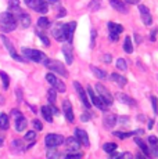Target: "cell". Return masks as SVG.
<instances>
[{"label":"cell","mask_w":158,"mask_h":159,"mask_svg":"<svg viewBox=\"0 0 158 159\" xmlns=\"http://www.w3.org/2000/svg\"><path fill=\"white\" fill-rule=\"evenodd\" d=\"M121 119V122H122V123H126V122H129L128 120V118H125V116H123V118H119Z\"/></svg>","instance_id":"680465c9"},{"label":"cell","mask_w":158,"mask_h":159,"mask_svg":"<svg viewBox=\"0 0 158 159\" xmlns=\"http://www.w3.org/2000/svg\"><path fill=\"white\" fill-rule=\"evenodd\" d=\"M139 11H140V15H142V20H143V24L147 26H150L153 24V17H151L150 11L148 8L146 7L144 4H139Z\"/></svg>","instance_id":"4fadbf2b"},{"label":"cell","mask_w":158,"mask_h":159,"mask_svg":"<svg viewBox=\"0 0 158 159\" xmlns=\"http://www.w3.org/2000/svg\"><path fill=\"white\" fill-rule=\"evenodd\" d=\"M29 7H31L32 10L40 13V14H46L49 11V3L46 0H32Z\"/></svg>","instance_id":"52a82bcc"},{"label":"cell","mask_w":158,"mask_h":159,"mask_svg":"<svg viewBox=\"0 0 158 159\" xmlns=\"http://www.w3.org/2000/svg\"><path fill=\"white\" fill-rule=\"evenodd\" d=\"M148 144L150 145H154V144H158V140L156 136H150L148 137Z\"/></svg>","instance_id":"681fc988"},{"label":"cell","mask_w":158,"mask_h":159,"mask_svg":"<svg viewBox=\"0 0 158 159\" xmlns=\"http://www.w3.org/2000/svg\"><path fill=\"white\" fill-rule=\"evenodd\" d=\"M125 2H128L129 4H139V3H140V0H125Z\"/></svg>","instance_id":"11a10c76"},{"label":"cell","mask_w":158,"mask_h":159,"mask_svg":"<svg viewBox=\"0 0 158 159\" xmlns=\"http://www.w3.org/2000/svg\"><path fill=\"white\" fill-rule=\"evenodd\" d=\"M157 30H158V29L156 28V29L153 30V33H151V42H154V40H156V33H157Z\"/></svg>","instance_id":"9f6ffc18"},{"label":"cell","mask_w":158,"mask_h":159,"mask_svg":"<svg viewBox=\"0 0 158 159\" xmlns=\"http://www.w3.org/2000/svg\"><path fill=\"white\" fill-rule=\"evenodd\" d=\"M118 38H119V35H117V33H111L110 32V40L111 42H117Z\"/></svg>","instance_id":"f907efd6"},{"label":"cell","mask_w":158,"mask_h":159,"mask_svg":"<svg viewBox=\"0 0 158 159\" xmlns=\"http://www.w3.org/2000/svg\"><path fill=\"white\" fill-rule=\"evenodd\" d=\"M47 159H56L57 157H58V151H56V149H50V151L47 152Z\"/></svg>","instance_id":"60d3db41"},{"label":"cell","mask_w":158,"mask_h":159,"mask_svg":"<svg viewBox=\"0 0 158 159\" xmlns=\"http://www.w3.org/2000/svg\"><path fill=\"white\" fill-rule=\"evenodd\" d=\"M51 35L54 36V39L58 42H64L63 39V24L56 22L53 26H51Z\"/></svg>","instance_id":"e0dca14e"},{"label":"cell","mask_w":158,"mask_h":159,"mask_svg":"<svg viewBox=\"0 0 158 159\" xmlns=\"http://www.w3.org/2000/svg\"><path fill=\"white\" fill-rule=\"evenodd\" d=\"M119 155H121V154H115V155H112L110 159H118V158H119Z\"/></svg>","instance_id":"91938a15"},{"label":"cell","mask_w":158,"mask_h":159,"mask_svg":"<svg viewBox=\"0 0 158 159\" xmlns=\"http://www.w3.org/2000/svg\"><path fill=\"white\" fill-rule=\"evenodd\" d=\"M33 129H35V130H39V131H40L42 129H43V125H42L40 123V122H39L38 120V119H35V120H33Z\"/></svg>","instance_id":"f6af8a7d"},{"label":"cell","mask_w":158,"mask_h":159,"mask_svg":"<svg viewBox=\"0 0 158 159\" xmlns=\"http://www.w3.org/2000/svg\"><path fill=\"white\" fill-rule=\"evenodd\" d=\"M24 139H25L26 141H33V140L36 139V131H33V130L28 131V133L25 134V137H24Z\"/></svg>","instance_id":"74e56055"},{"label":"cell","mask_w":158,"mask_h":159,"mask_svg":"<svg viewBox=\"0 0 158 159\" xmlns=\"http://www.w3.org/2000/svg\"><path fill=\"white\" fill-rule=\"evenodd\" d=\"M0 147H3V139L0 137Z\"/></svg>","instance_id":"be15d7a7"},{"label":"cell","mask_w":158,"mask_h":159,"mask_svg":"<svg viewBox=\"0 0 158 159\" xmlns=\"http://www.w3.org/2000/svg\"><path fill=\"white\" fill-rule=\"evenodd\" d=\"M63 53H64V57H65L67 64H72L74 57H72V50H71V47H69V44L63 46Z\"/></svg>","instance_id":"7402d4cb"},{"label":"cell","mask_w":158,"mask_h":159,"mask_svg":"<svg viewBox=\"0 0 158 159\" xmlns=\"http://www.w3.org/2000/svg\"><path fill=\"white\" fill-rule=\"evenodd\" d=\"M137 159H143V158L142 157H137Z\"/></svg>","instance_id":"e7e4bbea"},{"label":"cell","mask_w":158,"mask_h":159,"mask_svg":"<svg viewBox=\"0 0 158 159\" xmlns=\"http://www.w3.org/2000/svg\"><path fill=\"white\" fill-rule=\"evenodd\" d=\"M24 2H25V3H26V4H28V6H29V4H31V2H32V0H24Z\"/></svg>","instance_id":"6125c7cd"},{"label":"cell","mask_w":158,"mask_h":159,"mask_svg":"<svg viewBox=\"0 0 158 159\" xmlns=\"http://www.w3.org/2000/svg\"><path fill=\"white\" fill-rule=\"evenodd\" d=\"M74 86H75V90H77V93H78V96H79V100H81V102L85 105V108H90L89 100H87L86 91L83 90V87L79 84V82H74Z\"/></svg>","instance_id":"30bf717a"},{"label":"cell","mask_w":158,"mask_h":159,"mask_svg":"<svg viewBox=\"0 0 158 159\" xmlns=\"http://www.w3.org/2000/svg\"><path fill=\"white\" fill-rule=\"evenodd\" d=\"M135 143L137 144L139 147H140V149H142V152L144 155H150V149H148V147H147V144H146L144 141H143L142 139H135Z\"/></svg>","instance_id":"4316f807"},{"label":"cell","mask_w":158,"mask_h":159,"mask_svg":"<svg viewBox=\"0 0 158 159\" xmlns=\"http://www.w3.org/2000/svg\"><path fill=\"white\" fill-rule=\"evenodd\" d=\"M38 36L40 38V40L43 42L44 46H50V42H49V38H47V36H44L43 33H40V32H38Z\"/></svg>","instance_id":"7bdbcfd3"},{"label":"cell","mask_w":158,"mask_h":159,"mask_svg":"<svg viewBox=\"0 0 158 159\" xmlns=\"http://www.w3.org/2000/svg\"><path fill=\"white\" fill-rule=\"evenodd\" d=\"M18 20H20L22 28H28V26L31 25V17H29L26 13H24V11L18 13Z\"/></svg>","instance_id":"44dd1931"},{"label":"cell","mask_w":158,"mask_h":159,"mask_svg":"<svg viewBox=\"0 0 158 159\" xmlns=\"http://www.w3.org/2000/svg\"><path fill=\"white\" fill-rule=\"evenodd\" d=\"M17 28V20L11 11H4L0 14V30L4 33L13 32Z\"/></svg>","instance_id":"6da1fadb"},{"label":"cell","mask_w":158,"mask_h":159,"mask_svg":"<svg viewBox=\"0 0 158 159\" xmlns=\"http://www.w3.org/2000/svg\"><path fill=\"white\" fill-rule=\"evenodd\" d=\"M0 78H2V80H3V87L7 90L8 86H10V79H8V75L6 72H0Z\"/></svg>","instance_id":"d6a6232c"},{"label":"cell","mask_w":158,"mask_h":159,"mask_svg":"<svg viewBox=\"0 0 158 159\" xmlns=\"http://www.w3.org/2000/svg\"><path fill=\"white\" fill-rule=\"evenodd\" d=\"M13 148H17L18 152L24 151V147H22V144H21V140H14L13 141Z\"/></svg>","instance_id":"ab89813d"},{"label":"cell","mask_w":158,"mask_h":159,"mask_svg":"<svg viewBox=\"0 0 158 159\" xmlns=\"http://www.w3.org/2000/svg\"><path fill=\"white\" fill-rule=\"evenodd\" d=\"M56 79H57V78L53 75V73H47V75H46V80L49 82V83H50V86H53V84L56 83Z\"/></svg>","instance_id":"b9f144b4"},{"label":"cell","mask_w":158,"mask_h":159,"mask_svg":"<svg viewBox=\"0 0 158 159\" xmlns=\"http://www.w3.org/2000/svg\"><path fill=\"white\" fill-rule=\"evenodd\" d=\"M150 100H151V104H153V111H154V114H158V100H157V97L151 96Z\"/></svg>","instance_id":"f35d334b"},{"label":"cell","mask_w":158,"mask_h":159,"mask_svg":"<svg viewBox=\"0 0 158 159\" xmlns=\"http://www.w3.org/2000/svg\"><path fill=\"white\" fill-rule=\"evenodd\" d=\"M108 30L111 33H117V35H121L123 32V26L121 24H115V22H108Z\"/></svg>","instance_id":"603a6c76"},{"label":"cell","mask_w":158,"mask_h":159,"mask_svg":"<svg viewBox=\"0 0 158 159\" xmlns=\"http://www.w3.org/2000/svg\"><path fill=\"white\" fill-rule=\"evenodd\" d=\"M147 126H148V129H151V127L154 126V120H153V119H150V122L147 123Z\"/></svg>","instance_id":"6f0895ef"},{"label":"cell","mask_w":158,"mask_h":159,"mask_svg":"<svg viewBox=\"0 0 158 159\" xmlns=\"http://www.w3.org/2000/svg\"><path fill=\"white\" fill-rule=\"evenodd\" d=\"M77 28V22L72 21V22H67L63 25V39L64 42H68L71 43L72 38H74V30Z\"/></svg>","instance_id":"5b68a950"},{"label":"cell","mask_w":158,"mask_h":159,"mask_svg":"<svg viewBox=\"0 0 158 159\" xmlns=\"http://www.w3.org/2000/svg\"><path fill=\"white\" fill-rule=\"evenodd\" d=\"M63 111H64V115H65V119L72 123L75 119H74V112H72V105L68 100H65V101L63 102Z\"/></svg>","instance_id":"2e32d148"},{"label":"cell","mask_w":158,"mask_h":159,"mask_svg":"<svg viewBox=\"0 0 158 159\" xmlns=\"http://www.w3.org/2000/svg\"><path fill=\"white\" fill-rule=\"evenodd\" d=\"M103 149H104L107 154H111V152H114L115 149H117V144H115V143H107V144H104Z\"/></svg>","instance_id":"e575fe53"},{"label":"cell","mask_w":158,"mask_h":159,"mask_svg":"<svg viewBox=\"0 0 158 159\" xmlns=\"http://www.w3.org/2000/svg\"><path fill=\"white\" fill-rule=\"evenodd\" d=\"M64 159H82V154H75V152H72V154L65 155Z\"/></svg>","instance_id":"ee69618b"},{"label":"cell","mask_w":158,"mask_h":159,"mask_svg":"<svg viewBox=\"0 0 158 159\" xmlns=\"http://www.w3.org/2000/svg\"><path fill=\"white\" fill-rule=\"evenodd\" d=\"M75 137H77V140L81 144H83L85 147H89L90 145V141H89V136H87V133L85 130L82 129H75Z\"/></svg>","instance_id":"9a60e30c"},{"label":"cell","mask_w":158,"mask_h":159,"mask_svg":"<svg viewBox=\"0 0 158 159\" xmlns=\"http://www.w3.org/2000/svg\"><path fill=\"white\" fill-rule=\"evenodd\" d=\"M96 29H92V33H90V47H95V40H96Z\"/></svg>","instance_id":"bcb514c9"},{"label":"cell","mask_w":158,"mask_h":159,"mask_svg":"<svg viewBox=\"0 0 158 159\" xmlns=\"http://www.w3.org/2000/svg\"><path fill=\"white\" fill-rule=\"evenodd\" d=\"M53 89L54 90H57V91H60V93H64V91L67 90L65 84H64L61 80H58V79H56V83L53 84Z\"/></svg>","instance_id":"1f68e13d"},{"label":"cell","mask_w":158,"mask_h":159,"mask_svg":"<svg viewBox=\"0 0 158 159\" xmlns=\"http://www.w3.org/2000/svg\"><path fill=\"white\" fill-rule=\"evenodd\" d=\"M87 94H89L90 101L93 102V105H95L96 108H99V109H101V111H104V109H105V105L103 104V101L100 100V97L95 93V90H93L92 87H87Z\"/></svg>","instance_id":"8fae6325"},{"label":"cell","mask_w":158,"mask_h":159,"mask_svg":"<svg viewBox=\"0 0 158 159\" xmlns=\"http://www.w3.org/2000/svg\"><path fill=\"white\" fill-rule=\"evenodd\" d=\"M123 50H125V53H128V54L133 53V44H132V39H130L129 36H126V38H125V42H123Z\"/></svg>","instance_id":"83f0119b"},{"label":"cell","mask_w":158,"mask_h":159,"mask_svg":"<svg viewBox=\"0 0 158 159\" xmlns=\"http://www.w3.org/2000/svg\"><path fill=\"white\" fill-rule=\"evenodd\" d=\"M8 8H10V11H16V13H21V8H20V0H8Z\"/></svg>","instance_id":"f1b7e54d"},{"label":"cell","mask_w":158,"mask_h":159,"mask_svg":"<svg viewBox=\"0 0 158 159\" xmlns=\"http://www.w3.org/2000/svg\"><path fill=\"white\" fill-rule=\"evenodd\" d=\"M8 126H10L8 116L6 114H0V129H2V130H7Z\"/></svg>","instance_id":"484cf974"},{"label":"cell","mask_w":158,"mask_h":159,"mask_svg":"<svg viewBox=\"0 0 158 159\" xmlns=\"http://www.w3.org/2000/svg\"><path fill=\"white\" fill-rule=\"evenodd\" d=\"M13 115L16 116V130L17 131H24L26 129V125H28L25 116L21 114L20 111H13Z\"/></svg>","instance_id":"9c48e42d"},{"label":"cell","mask_w":158,"mask_h":159,"mask_svg":"<svg viewBox=\"0 0 158 159\" xmlns=\"http://www.w3.org/2000/svg\"><path fill=\"white\" fill-rule=\"evenodd\" d=\"M110 4L114 10L119 11V13H122V14H128V8H126L125 3H122L121 0H110Z\"/></svg>","instance_id":"ffe728a7"},{"label":"cell","mask_w":158,"mask_h":159,"mask_svg":"<svg viewBox=\"0 0 158 159\" xmlns=\"http://www.w3.org/2000/svg\"><path fill=\"white\" fill-rule=\"evenodd\" d=\"M42 115H43V118L46 119L47 122H53V114H51V109L49 105L42 107Z\"/></svg>","instance_id":"d4e9b609"},{"label":"cell","mask_w":158,"mask_h":159,"mask_svg":"<svg viewBox=\"0 0 158 159\" xmlns=\"http://www.w3.org/2000/svg\"><path fill=\"white\" fill-rule=\"evenodd\" d=\"M57 2H58V0H49V3H50V4H56Z\"/></svg>","instance_id":"94428289"},{"label":"cell","mask_w":158,"mask_h":159,"mask_svg":"<svg viewBox=\"0 0 158 159\" xmlns=\"http://www.w3.org/2000/svg\"><path fill=\"white\" fill-rule=\"evenodd\" d=\"M101 0H92V2L89 3V10H92V11H97V10H100L101 8Z\"/></svg>","instance_id":"4dcf8cb0"},{"label":"cell","mask_w":158,"mask_h":159,"mask_svg":"<svg viewBox=\"0 0 158 159\" xmlns=\"http://www.w3.org/2000/svg\"><path fill=\"white\" fill-rule=\"evenodd\" d=\"M118 159H133V155L130 154V152H123V154L119 155Z\"/></svg>","instance_id":"7dc6e473"},{"label":"cell","mask_w":158,"mask_h":159,"mask_svg":"<svg viewBox=\"0 0 158 159\" xmlns=\"http://www.w3.org/2000/svg\"><path fill=\"white\" fill-rule=\"evenodd\" d=\"M0 39H2V42H3V44L6 46V48L8 50V53H10V56L14 58V60H17V61H24V58L21 57V56H18L17 54V51H16V48H14V46L11 44V42H10V39H7L4 35H2L0 36Z\"/></svg>","instance_id":"ba28073f"},{"label":"cell","mask_w":158,"mask_h":159,"mask_svg":"<svg viewBox=\"0 0 158 159\" xmlns=\"http://www.w3.org/2000/svg\"><path fill=\"white\" fill-rule=\"evenodd\" d=\"M110 79H111L112 82H114V83H117V86H119V87H123V86H125V84L128 83V79L125 78V76L119 75V73H117V72L111 73Z\"/></svg>","instance_id":"d6986e66"},{"label":"cell","mask_w":158,"mask_h":159,"mask_svg":"<svg viewBox=\"0 0 158 159\" xmlns=\"http://www.w3.org/2000/svg\"><path fill=\"white\" fill-rule=\"evenodd\" d=\"M90 71L93 72V75H95L97 79H105V76H107L105 71H103V69L97 68V66H95V65H90Z\"/></svg>","instance_id":"cb8c5ba5"},{"label":"cell","mask_w":158,"mask_h":159,"mask_svg":"<svg viewBox=\"0 0 158 159\" xmlns=\"http://www.w3.org/2000/svg\"><path fill=\"white\" fill-rule=\"evenodd\" d=\"M117 100L118 101H121L122 104H125V105H129V107H135L136 105V101L132 98V97H129L128 94H123V93H117Z\"/></svg>","instance_id":"ac0fdd59"},{"label":"cell","mask_w":158,"mask_h":159,"mask_svg":"<svg viewBox=\"0 0 158 159\" xmlns=\"http://www.w3.org/2000/svg\"><path fill=\"white\" fill-rule=\"evenodd\" d=\"M46 66H49V68H50L53 72H56V73H58V75H61L63 78H68V71H67V68L63 65L61 62H58V61H51V60H49V62H47Z\"/></svg>","instance_id":"8992f818"},{"label":"cell","mask_w":158,"mask_h":159,"mask_svg":"<svg viewBox=\"0 0 158 159\" xmlns=\"http://www.w3.org/2000/svg\"><path fill=\"white\" fill-rule=\"evenodd\" d=\"M96 91H97V96L100 97V100L103 101V104H104L105 107H110L112 101H114V98H112L111 93L107 90L104 86H103L101 83H97L96 84Z\"/></svg>","instance_id":"3957f363"},{"label":"cell","mask_w":158,"mask_h":159,"mask_svg":"<svg viewBox=\"0 0 158 159\" xmlns=\"http://www.w3.org/2000/svg\"><path fill=\"white\" fill-rule=\"evenodd\" d=\"M38 26L42 28V29H47L49 26H50V20L46 18V17H40L38 20Z\"/></svg>","instance_id":"f546056e"},{"label":"cell","mask_w":158,"mask_h":159,"mask_svg":"<svg viewBox=\"0 0 158 159\" xmlns=\"http://www.w3.org/2000/svg\"><path fill=\"white\" fill-rule=\"evenodd\" d=\"M47 100H49V102H50V104H54V102H56V90H54V89L53 87H51L50 89V90H49L47 91Z\"/></svg>","instance_id":"d590c367"},{"label":"cell","mask_w":158,"mask_h":159,"mask_svg":"<svg viewBox=\"0 0 158 159\" xmlns=\"http://www.w3.org/2000/svg\"><path fill=\"white\" fill-rule=\"evenodd\" d=\"M135 39H136V43H137V44L142 43V36H140V35H137V33H136V35H135Z\"/></svg>","instance_id":"db71d44e"},{"label":"cell","mask_w":158,"mask_h":159,"mask_svg":"<svg viewBox=\"0 0 158 159\" xmlns=\"http://www.w3.org/2000/svg\"><path fill=\"white\" fill-rule=\"evenodd\" d=\"M118 122V118L115 114H112V112H105L104 116H103V125H104L107 129H112V127L117 125Z\"/></svg>","instance_id":"7c38bea8"},{"label":"cell","mask_w":158,"mask_h":159,"mask_svg":"<svg viewBox=\"0 0 158 159\" xmlns=\"http://www.w3.org/2000/svg\"><path fill=\"white\" fill-rule=\"evenodd\" d=\"M115 65H117V68L121 69V71H126L128 69V64H126V61L123 60V58H118Z\"/></svg>","instance_id":"836d02e7"},{"label":"cell","mask_w":158,"mask_h":159,"mask_svg":"<svg viewBox=\"0 0 158 159\" xmlns=\"http://www.w3.org/2000/svg\"><path fill=\"white\" fill-rule=\"evenodd\" d=\"M64 143H65V147L68 151L77 152L81 149V143L77 140V137H68L67 140H64Z\"/></svg>","instance_id":"5bb4252c"},{"label":"cell","mask_w":158,"mask_h":159,"mask_svg":"<svg viewBox=\"0 0 158 159\" xmlns=\"http://www.w3.org/2000/svg\"><path fill=\"white\" fill-rule=\"evenodd\" d=\"M65 14H67V11L64 10V8L61 7V10L58 11V14H57V18H61V17H65Z\"/></svg>","instance_id":"f5cc1de1"},{"label":"cell","mask_w":158,"mask_h":159,"mask_svg":"<svg viewBox=\"0 0 158 159\" xmlns=\"http://www.w3.org/2000/svg\"><path fill=\"white\" fill-rule=\"evenodd\" d=\"M64 143V137L61 134H54V133H50L44 137V144H46L49 148H56V147L61 145Z\"/></svg>","instance_id":"277c9868"},{"label":"cell","mask_w":158,"mask_h":159,"mask_svg":"<svg viewBox=\"0 0 158 159\" xmlns=\"http://www.w3.org/2000/svg\"><path fill=\"white\" fill-rule=\"evenodd\" d=\"M90 118H92V115L87 114V112H86V114H82V115H81V120H82V122H89Z\"/></svg>","instance_id":"c3c4849f"},{"label":"cell","mask_w":158,"mask_h":159,"mask_svg":"<svg viewBox=\"0 0 158 159\" xmlns=\"http://www.w3.org/2000/svg\"><path fill=\"white\" fill-rule=\"evenodd\" d=\"M101 60L104 61V62H111V56L110 54H105V56L101 57Z\"/></svg>","instance_id":"816d5d0a"},{"label":"cell","mask_w":158,"mask_h":159,"mask_svg":"<svg viewBox=\"0 0 158 159\" xmlns=\"http://www.w3.org/2000/svg\"><path fill=\"white\" fill-rule=\"evenodd\" d=\"M114 136H117V137H119V139H128V137H130V136H133L135 134V131H128V133H122V131H114Z\"/></svg>","instance_id":"8d00e7d4"},{"label":"cell","mask_w":158,"mask_h":159,"mask_svg":"<svg viewBox=\"0 0 158 159\" xmlns=\"http://www.w3.org/2000/svg\"><path fill=\"white\" fill-rule=\"evenodd\" d=\"M22 54L25 56L26 60L33 61V62H39V64H43V65H47V62H49V58L39 50H33V48L24 47L22 48Z\"/></svg>","instance_id":"7a4b0ae2"}]
</instances>
